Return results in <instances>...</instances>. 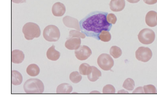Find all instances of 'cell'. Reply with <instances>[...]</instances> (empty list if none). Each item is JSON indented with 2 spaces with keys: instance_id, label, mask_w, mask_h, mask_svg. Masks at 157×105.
<instances>
[{
  "instance_id": "cell-23",
  "label": "cell",
  "mask_w": 157,
  "mask_h": 105,
  "mask_svg": "<svg viewBox=\"0 0 157 105\" xmlns=\"http://www.w3.org/2000/svg\"><path fill=\"white\" fill-rule=\"evenodd\" d=\"M135 86L134 81L131 78H128L124 81L123 84V88L128 91H132Z\"/></svg>"
},
{
  "instance_id": "cell-27",
  "label": "cell",
  "mask_w": 157,
  "mask_h": 105,
  "mask_svg": "<svg viewBox=\"0 0 157 105\" xmlns=\"http://www.w3.org/2000/svg\"><path fill=\"white\" fill-rule=\"evenodd\" d=\"M115 88L111 85H107L103 88V94H115Z\"/></svg>"
},
{
  "instance_id": "cell-17",
  "label": "cell",
  "mask_w": 157,
  "mask_h": 105,
  "mask_svg": "<svg viewBox=\"0 0 157 105\" xmlns=\"http://www.w3.org/2000/svg\"><path fill=\"white\" fill-rule=\"evenodd\" d=\"M72 89L73 88L70 85L67 83H63L58 86L56 92L57 94H70Z\"/></svg>"
},
{
  "instance_id": "cell-11",
  "label": "cell",
  "mask_w": 157,
  "mask_h": 105,
  "mask_svg": "<svg viewBox=\"0 0 157 105\" xmlns=\"http://www.w3.org/2000/svg\"><path fill=\"white\" fill-rule=\"evenodd\" d=\"M52 13L56 17H61L64 15L66 12V7L63 3L57 2L53 5L52 9Z\"/></svg>"
},
{
  "instance_id": "cell-3",
  "label": "cell",
  "mask_w": 157,
  "mask_h": 105,
  "mask_svg": "<svg viewBox=\"0 0 157 105\" xmlns=\"http://www.w3.org/2000/svg\"><path fill=\"white\" fill-rule=\"evenodd\" d=\"M22 32L26 39L28 40H32L34 38H38L41 34L39 26L33 22L26 23L23 26Z\"/></svg>"
},
{
  "instance_id": "cell-6",
  "label": "cell",
  "mask_w": 157,
  "mask_h": 105,
  "mask_svg": "<svg viewBox=\"0 0 157 105\" xmlns=\"http://www.w3.org/2000/svg\"><path fill=\"white\" fill-rule=\"evenodd\" d=\"M97 63L100 68L105 71L111 70L114 64V61L110 55L106 53L101 54L98 58Z\"/></svg>"
},
{
  "instance_id": "cell-4",
  "label": "cell",
  "mask_w": 157,
  "mask_h": 105,
  "mask_svg": "<svg viewBox=\"0 0 157 105\" xmlns=\"http://www.w3.org/2000/svg\"><path fill=\"white\" fill-rule=\"evenodd\" d=\"M43 36L44 39L49 42H56L60 37V32L56 26L50 25L44 29Z\"/></svg>"
},
{
  "instance_id": "cell-25",
  "label": "cell",
  "mask_w": 157,
  "mask_h": 105,
  "mask_svg": "<svg viewBox=\"0 0 157 105\" xmlns=\"http://www.w3.org/2000/svg\"><path fill=\"white\" fill-rule=\"evenodd\" d=\"M86 36V34L83 32H80L78 30H72L69 32V37H79L80 38L84 39Z\"/></svg>"
},
{
  "instance_id": "cell-26",
  "label": "cell",
  "mask_w": 157,
  "mask_h": 105,
  "mask_svg": "<svg viewBox=\"0 0 157 105\" xmlns=\"http://www.w3.org/2000/svg\"><path fill=\"white\" fill-rule=\"evenodd\" d=\"M144 89L145 94H156L157 93L156 87L153 85H144Z\"/></svg>"
},
{
  "instance_id": "cell-7",
  "label": "cell",
  "mask_w": 157,
  "mask_h": 105,
  "mask_svg": "<svg viewBox=\"0 0 157 105\" xmlns=\"http://www.w3.org/2000/svg\"><path fill=\"white\" fill-rule=\"evenodd\" d=\"M153 56V53L151 49L148 47H139L136 52V58L139 61L144 63L149 61Z\"/></svg>"
},
{
  "instance_id": "cell-8",
  "label": "cell",
  "mask_w": 157,
  "mask_h": 105,
  "mask_svg": "<svg viewBox=\"0 0 157 105\" xmlns=\"http://www.w3.org/2000/svg\"><path fill=\"white\" fill-rule=\"evenodd\" d=\"M75 55L79 60H85L89 58L92 54V51L87 46H80L78 49L75 50Z\"/></svg>"
},
{
  "instance_id": "cell-19",
  "label": "cell",
  "mask_w": 157,
  "mask_h": 105,
  "mask_svg": "<svg viewBox=\"0 0 157 105\" xmlns=\"http://www.w3.org/2000/svg\"><path fill=\"white\" fill-rule=\"evenodd\" d=\"M40 72V67L36 64H30L28 66L26 69V73L30 77H36L39 75Z\"/></svg>"
},
{
  "instance_id": "cell-14",
  "label": "cell",
  "mask_w": 157,
  "mask_h": 105,
  "mask_svg": "<svg viewBox=\"0 0 157 105\" xmlns=\"http://www.w3.org/2000/svg\"><path fill=\"white\" fill-rule=\"evenodd\" d=\"M157 13L154 11H149L146 16V23L149 27H154L157 25Z\"/></svg>"
},
{
  "instance_id": "cell-22",
  "label": "cell",
  "mask_w": 157,
  "mask_h": 105,
  "mask_svg": "<svg viewBox=\"0 0 157 105\" xmlns=\"http://www.w3.org/2000/svg\"><path fill=\"white\" fill-rule=\"evenodd\" d=\"M69 78L72 82L75 84H77L80 82L82 80V76L80 73L78 71H73L70 74Z\"/></svg>"
},
{
  "instance_id": "cell-35",
  "label": "cell",
  "mask_w": 157,
  "mask_h": 105,
  "mask_svg": "<svg viewBox=\"0 0 157 105\" xmlns=\"http://www.w3.org/2000/svg\"></svg>"
},
{
  "instance_id": "cell-5",
  "label": "cell",
  "mask_w": 157,
  "mask_h": 105,
  "mask_svg": "<svg viewBox=\"0 0 157 105\" xmlns=\"http://www.w3.org/2000/svg\"><path fill=\"white\" fill-rule=\"evenodd\" d=\"M156 35L154 31L149 28L141 30L138 35V39L140 43L145 45L151 44L155 41Z\"/></svg>"
},
{
  "instance_id": "cell-2",
  "label": "cell",
  "mask_w": 157,
  "mask_h": 105,
  "mask_svg": "<svg viewBox=\"0 0 157 105\" xmlns=\"http://www.w3.org/2000/svg\"><path fill=\"white\" fill-rule=\"evenodd\" d=\"M23 89L27 94H41L44 91V85L37 78H30L26 81Z\"/></svg>"
},
{
  "instance_id": "cell-20",
  "label": "cell",
  "mask_w": 157,
  "mask_h": 105,
  "mask_svg": "<svg viewBox=\"0 0 157 105\" xmlns=\"http://www.w3.org/2000/svg\"><path fill=\"white\" fill-rule=\"evenodd\" d=\"M79 73L83 75H88L90 74L92 71L91 66L86 63H83L79 67Z\"/></svg>"
},
{
  "instance_id": "cell-34",
  "label": "cell",
  "mask_w": 157,
  "mask_h": 105,
  "mask_svg": "<svg viewBox=\"0 0 157 105\" xmlns=\"http://www.w3.org/2000/svg\"><path fill=\"white\" fill-rule=\"evenodd\" d=\"M100 93H101V92H99V91H92V92H90V94H100Z\"/></svg>"
},
{
  "instance_id": "cell-21",
  "label": "cell",
  "mask_w": 157,
  "mask_h": 105,
  "mask_svg": "<svg viewBox=\"0 0 157 105\" xmlns=\"http://www.w3.org/2000/svg\"><path fill=\"white\" fill-rule=\"evenodd\" d=\"M110 53L112 56L114 58L120 57L122 54V51L120 47L117 46H113L111 47L110 50Z\"/></svg>"
},
{
  "instance_id": "cell-33",
  "label": "cell",
  "mask_w": 157,
  "mask_h": 105,
  "mask_svg": "<svg viewBox=\"0 0 157 105\" xmlns=\"http://www.w3.org/2000/svg\"><path fill=\"white\" fill-rule=\"evenodd\" d=\"M128 93L127 91H125L124 89H121L118 92V94H128Z\"/></svg>"
},
{
  "instance_id": "cell-12",
  "label": "cell",
  "mask_w": 157,
  "mask_h": 105,
  "mask_svg": "<svg viewBox=\"0 0 157 105\" xmlns=\"http://www.w3.org/2000/svg\"><path fill=\"white\" fill-rule=\"evenodd\" d=\"M25 55L23 51L18 49L14 50L12 51V62L15 64H20L25 60Z\"/></svg>"
},
{
  "instance_id": "cell-15",
  "label": "cell",
  "mask_w": 157,
  "mask_h": 105,
  "mask_svg": "<svg viewBox=\"0 0 157 105\" xmlns=\"http://www.w3.org/2000/svg\"><path fill=\"white\" fill-rule=\"evenodd\" d=\"M60 53L55 49V46L54 45L50 47L47 52V57L49 60L52 61H56L60 58Z\"/></svg>"
},
{
  "instance_id": "cell-28",
  "label": "cell",
  "mask_w": 157,
  "mask_h": 105,
  "mask_svg": "<svg viewBox=\"0 0 157 105\" xmlns=\"http://www.w3.org/2000/svg\"><path fill=\"white\" fill-rule=\"evenodd\" d=\"M107 19L108 22L109 23L111 24H115L117 21V17L116 15L112 14V13H110L108 14L107 16Z\"/></svg>"
},
{
  "instance_id": "cell-30",
  "label": "cell",
  "mask_w": 157,
  "mask_h": 105,
  "mask_svg": "<svg viewBox=\"0 0 157 105\" xmlns=\"http://www.w3.org/2000/svg\"><path fill=\"white\" fill-rule=\"evenodd\" d=\"M144 1L147 5H154L157 3V0H144Z\"/></svg>"
},
{
  "instance_id": "cell-13",
  "label": "cell",
  "mask_w": 157,
  "mask_h": 105,
  "mask_svg": "<svg viewBox=\"0 0 157 105\" xmlns=\"http://www.w3.org/2000/svg\"><path fill=\"white\" fill-rule=\"evenodd\" d=\"M125 6V0H111L110 3V9L113 12H120Z\"/></svg>"
},
{
  "instance_id": "cell-31",
  "label": "cell",
  "mask_w": 157,
  "mask_h": 105,
  "mask_svg": "<svg viewBox=\"0 0 157 105\" xmlns=\"http://www.w3.org/2000/svg\"><path fill=\"white\" fill-rule=\"evenodd\" d=\"M26 0H12V2L16 4L25 3Z\"/></svg>"
},
{
  "instance_id": "cell-29",
  "label": "cell",
  "mask_w": 157,
  "mask_h": 105,
  "mask_svg": "<svg viewBox=\"0 0 157 105\" xmlns=\"http://www.w3.org/2000/svg\"><path fill=\"white\" fill-rule=\"evenodd\" d=\"M133 94H144V87H138L132 92Z\"/></svg>"
},
{
  "instance_id": "cell-18",
  "label": "cell",
  "mask_w": 157,
  "mask_h": 105,
  "mask_svg": "<svg viewBox=\"0 0 157 105\" xmlns=\"http://www.w3.org/2000/svg\"><path fill=\"white\" fill-rule=\"evenodd\" d=\"M92 67V71L90 74L87 75V78L89 81L92 82H94L97 81L100 77L101 76V71L98 70L96 67L91 66Z\"/></svg>"
},
{
  "instance_id": "cell-10",
  "label": "cell",
  "mask_w": 157,
  "mask_h": 105,
  "mask_svg": "<svg viewBox=\"0 0 157 105\" xmlns=\"http://www.w3.org/2000/svg\"><path fill=\"white\" fill-rule=\"evenodd\" d=\"M82 41L79 37H70L65 43L66 49L69 50H76L80 46Z\"/></svg>"
},
{
  "instance_id": "cell-9",
  "label": "cell",
  "mask_w": 157,
  "mask_h": 105,
  "mask_svg": "<svg viewBox=\"0 0 157 105\" xmlns=\"http://www.w3.org/2000/svg\"><path fill=\"white\" fill-rule=\"evenodd\" d=\"M63 22L66 27L81 31L80 24L77 19L69 16H66L63 19Z\"/></svg>"
},
{
  "instance_id": "cell-16",
  "label": "cell",
  "mask_w": 157,
  "mask_h": 105,
  "mask_svg": "<svg viewBox=\"0 0 157 105\" xmlns=\"http://www.w3.org/2000/svg\"><path fill=\"white\" fill-rule=\"evenodd\" d=\"M12 84L13 85H18L21 84L23 81V77L21 74L17 71H12Z\"/></svg>"
},
{
  "instance_id": "cell-32",
  "label": "cell",
  "mask_w": 157,
  "mask_h": 105,
  "mask_svg": "<svg viewBox=\"0 0 157 105\" xmlns=\"http://www.w3.org/2000/svg\"><path fill=\"white\" fill-rule=\"evenodd\" d=\"M127 2H128L129 3H132V4H135L139 2L140 1V0H126Z\"/></svg>"
},
{
  "instance_id": "cell-24",
  "label": "cell",
  "mask_w": 157,
  "mask_h": 105,
  "mask_svg": "<svg viewBox=\"0 0 157 105\" xmlns=\"http://www.w3.org/2000/svg\"><path fill=\"white\" fill-rule=\"evenodd\" d=\"M99 38L103 42H109L111 39V35L109 31L103 30L100 34Z\"/></svg>"
},
{
  "instance_id": "cell-1",
  "label": "cell",
  "mask_w": 157,
  "mask_h": 105,
  "mask_svg": "<svg viewBox=\"0 0 157 105\" xmlns=\"http://www.w3.org/2000/svg\"><path fill=\"white\" fill-rule=\"evenodd\" d=\"M107 12H93L80 20V28L82 32L87 37H93L100 40L99 35L102 31H110L112 24L109 23L107 19Z\"/></svg>"
}]
</instances>
